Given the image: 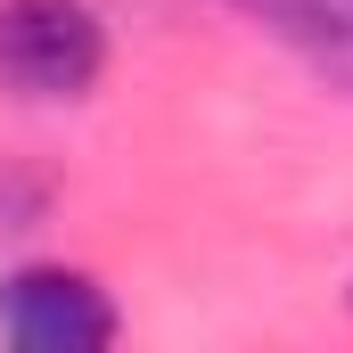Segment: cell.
<instances>
[{"instance_id":"obj_1","label":"cell","mask_w":353,"mask_h":353,"mask_svg":"<svg viewBox=\"0 0 353 353\" xmlns=\"http://www.w3.org/2000/svg\"><path fill=\"white\" fill-rule=\"evenodd\" d=\"M107 17L99 0H0V99L17 107H83L107 83Z\"/></svg>"},{"instance_id":"obj_2","label":"cell","mask_w":353,"mask_h":353,"mask_svg":"<svg viewBox=\"0 0 353 353\" xmlns=\"http://www.w3.org/2000/svg\"><path fill=\"white\" fill-rule=\"evenodd\" d=\"M123 337L115 288L83 263H8L0 271V345L17 353H107Z\"/></svg>"},{"instance_id":"obj_3","label":"cell","mask_w":353,"mask_h":353,"mask_svg":"<svg viewBox=\"0 0 353 353\" xmlns=\"http://www.w3.org/2000/svg\"><path fill=\"white\" fill-rule=\"evenodd\" d=\"M271 50H288L321 90L353 99V0H230Z\"/></svg>"}]
</instances>
